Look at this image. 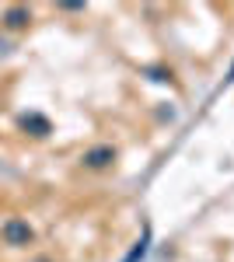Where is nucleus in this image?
I'll return each mask as SVG.
<instances>
[{"mask_svg": "<svg viewBox=\"0 0 234 262\" xmlns=\"http://www.w3.org/2000/svg\"><path fill=\"white\" fill-rule=\"evenodd\" d=\"M28 262H53L49 255H35V259H28Z\"/></svg>", "mask_w": 234, "mask_h": 262, "instance_id": "nucleus-6", "label": "nucleus"}, {"mask_svg": "<svg viewBox=\"0 0 234 262\" xmlns=\"http://www.w3.org/2000/svg\"><path fill=\"white\" fill-rule=\"evenodd\" d=\"M0 21H4V28H11V32H21V28H28V21H32V11H28V7H7Z\"/></svg>", "mask_w": 234, "mask_h": 262, "instance_id": "nucleus-3", "label": "nucleus"}, {"mask_svg": "<svg viewBox=\"0 0 234 262\" xmlns=\"http://www.w3.org/2000/svg\"><path fill=\"white\" fill-rule=\"evenodd\" d=\"M147 242H151V234H143V238L137 242V248H133V252H130L122 262H140V259H143V252H147Z\"/></svg>", "mask_w": 234, "mask_h": 262, "instance_id": "nucleus-5", "label": "nucleus"}, {"mask_svg": "<svg viewBox=\"0 0 234 262\" xmlns=\"http://www.w3.org/2000/svg\"><path fill=\"white\" fill-rule=\"evenodd\" d=\"M231 81H234V67H231Z\"/></svg>", "mask_w": 234, "mask_h": 262, "instance_id": "nucleus-7", "label": "nucleus"}, {"mask_svg": "<svg viewBox=\"0 0 234 262\" xmlns=\"http://www.w3.org/2000/svg\"><path fill=\"white\" fill-rule=\"evenodd\" d=\"M21 129H32V137H49V119L46 116H21Z\"/></svg>", "mask_w": 234, "mask_h": 262, "instance_id": "nucleus-4", "label": "nucleus"}, {"mask_svg": "<svg viewBox=\"0 0 234 262\" xmlns=\"http://www.w3.org/2000/svg\"><path fill=\"white\" fill-rule=\"evenodd\" d=\"M84 168H91V171H101V168H112L116 164V147H109V143H98V147H91L84 158Z\"/></svg>", "mask_w": 234, "mask_h": 262, "instance_id": "nucleus-2", "label": "nucleus"}, {"mask_svg": "<svg viewBox=\"0 0 234 262\" xmlns=\"http://www.w3.org/2000/svg\"><path fill=\"white\" fill-rule=\"evenodd\" d=\"M0 238H4V245H11V248H25V245L35 242V231H32L28 221L11 217V221H4V227H0Z\"/></svg>", "mask_w": 234, "mask_h": 262, "instance_id": "nucleus-1", "label": "nucleus"}]
</instances>
